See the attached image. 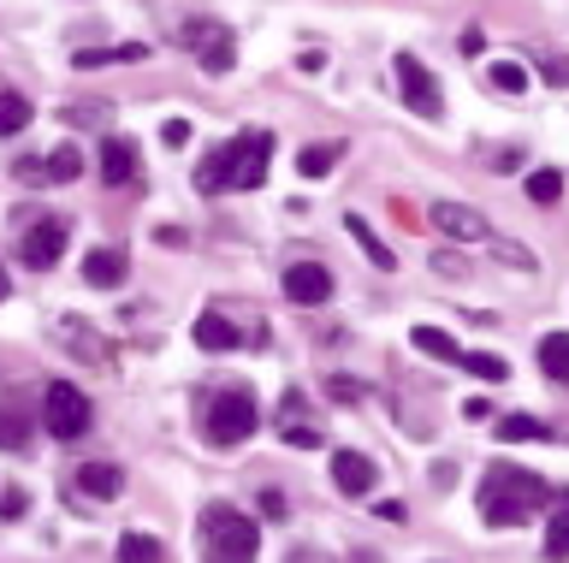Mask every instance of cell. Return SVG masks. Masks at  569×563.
<instances>
[{"label":"cell","mask_w":569,"mask_h":563,"mask_svg":"<svg viewBox=\"0 0 569 563\" xmlns=\"http://www.w3.org/2000/svg\"><path fill=\"white\" fill-rule=\"evenodd\" d=\"M475 499H480V516H487V528H516V522L540 516V510L551 504V487H546L534 469L492 463L487 474H480Z\"/></svg>","instance_id":"cell-1"},{"label":"cell","mask_w":569,"mask_h":563,"mask_svg":"<svg viewBox=\"0 0 569 563\" xmlns=\"http://www.w3.org/2000/svg\"><path fill=\"white\" fill-rule=\"evenodd\" d=\"M267 161H273V136L267 131H237L232 143H220L209 161L196 166V184L209 196L220 191H255L267 178Z\"/></svg>","instance_id":"cell-2"},{"label":"cell","mask_w":569,"mask_h":563,"mask_svg":"<svg viewBox=\"0 0 569 563\" xmlns=\"http://www.w3.org/2000/svg\"><path fill=\"white\" fill-rule=\"evenodd\" d=\"M255 552H262L255 516H244L232 504L202 510V563H255Z\"/></svg>","instance_id":"cell-3"},{"label":"cell","mask_w":569,"mask_h":563,"mask_svg":"<svg viewBox=\"0 0 569 563\" xmlns=\"http://www.w3.org/2000/svg\"><path fill=\"white\" fill-rule=\"evenodd\" d=\"M255 421H262V409H255V391L250 386H226L209 403V439H214L220 451L244 446V439L255 433Z\"/></svg>","instance_id":"cell-4"},{"label":"cell","mask_w":569,"mask_h":563,"mask_svg":"<svg viewBox=\"0 0 569 563\" xmlns=\"http://www.w3.org/2000/svg\"><path fill=\"white\" fill-rule=\"evenodd\" d=\"M90 421H95V409H90V398H83L72 380H48V391H42V428L48 433L54 439H83Z\"/></svg>","instance_id":"cell-5"},{"label":"cell","mask_w":569,"mask_h":563,"mask_svg":"<svg viewBox=\"0 0 569 563\" xmlns=\"http://www.w3.org/2000/svg\"><path fill=\"white\" fill-rule=\"evenodd\" d=\"M184 48L202 60V72H214V78L237 65V37L226 24H214V19H190L184 24Z\"/></svg>","instance_id":"cell-6"},{"label":"cell","mask_w":569,"mask_h":563,"mask_svg":"<svg viewBox=\"0 0 569 563\" xmlns=\"http://www.w3.org/2000/svg\"><path fill=\"white\" fill-rule=\"evenodd\" d=\"M398 83H404V108L409 113H421V119H439L445 113L439 83H434V72H427L416 54H398Z\"/></svg>","instance_id":"cell-7"},{"label":"cell","mask_w":569,"mask_h":563,"mask_svg":"<svg viewBox=\"0 0 569 563\" xmlns=\"http://www.w3.org/2000/svg\"><path fill=\"white\" fill-rule=\"evenodd\" d=\"M19 255H24V267L48 273L65 255V219H37V226L19 237Z\"/></svg>","instance_id":"cell-8"},{"label":"cell","mask_w":569,"mask_h":563,"mask_svg":"<svg viewBox=\"0 0 569 563\" xmlns=\"http://www.w3.org/2000/svg\"><path fill=\"white\" fill-rule=\"evenodd\" d=\"M434 232H445V237H457V244H487V237H492V226H487V214L463 208V202H434Z\"/></svg>","instance_id":"cell-9"},{"label":"cell","mask_w":569,"mask_h":563,"mask_svg":"<svg viewBox=\"0 0 569 563\" xmlns=\"http://www.w3.org/2000/svg\"><path fill=\"white\" fill-rule=\"evenodd\" d=\"M285 297H291V303H303V309L326 303V297H333V267H321V262L285 267Z\"/></svg>","instance_id":"cell-10"},{"label":"cell","mask_w":569,"mask_h":563,"mask_svg":"<svg viewBox=\"0 0 569 563\" xmlns=\"http://www.w3.org/2000/svg\"><path fill=\"white\" fill-rule=\"evenodd\" d=\"M333 481H338V492L362 499V492H374L379 469H374V457H362V451H333Z\"/></svg>","instance_id":"cell-11"},{"label":"cell","mask_w":569,"mask_h":563,"mask_svg":"<svg viewBox=\"0 0 569 563\" xmlns=\"http://www.w3.org/2000/svg\"><path fill=\"white\" fill-rule=\"evenodd\" d=\"M12 173L24 184H65V178L83 173V161H78V149H60V155H48V161H19Z\"/></svg>","instance_id":"cell-12"},{"label":"cell","mask_w":569,"mask_h":563,"mask_svg":"<svg viewBox=\"0 0 569 563\" xmlns=\"http://www.w3.org/2000/svg\"><path fill=\"white\" fill-rule=\"evenodd\" d=\"M78 492L83 499H119V492H125V469L119 463H83L78 469Z\"/></svg>","instance_id":"cell-13"},{"label":"cell","mask_w":569,"mask_h":563,"mask_svg":"<svg viewBox=\"0 0 569 563\" xmlns=\"http://www.w3.org/2000/svg\"><path fill=\"white\" fill-rule=\"evenodd\" d=\"M119 279H125V249H90V255H83V285L113 291Z\"/></svg>","instance_id":"cell-14"},{"label":"cell","mask_w":569,"mask_h":563,"mask_svg":"<svg viewBox=\"0 0 569 563\" xmlns=\"http://www.w3.org/2000/svg\"><path fill=\"white\" fill-rule=\"evenodd\" d=\"M136 178V149L125 136H108L101 143V184H131Z\"/></svg>","instance_id":"cell-15"},{"label":"cell","mask_w":569,"mask_h":563,"mask_svg":"<svg viewBox=\"0 0 569 563\" xmlns=\"http://www.w3.org/2000/svg\"><path fill=\"white\" fill-rule=\"evenodd\" d=\"M344 232L356 237V249L368 255V262H374L379 273H392V267H398V255H392L386 244H379V232H374V226H368V219H362V214H344Z\"/></svg>","instance_id":"cell-16"},{"label":"cell","mask_w":569,"mask_h":563,"mask_svg":"<svg viewBox=\"0 0 569 563\" xmlns=\"http://www.w3.org/2000/svg\"><path fill=\"white\" fill-rule=\"evenodd\" d=\"M30 446V416L19 398H0V451H24Z\"/></svg>","instance_id":"cell-17"},{"label":"cell","mask_w":569,"mask_h":563,"mask_svg":"<svg viewBox=\"0 0 569 563\" xmlns=\"http://www.w3.org/2000/svg\"><path fill=\"white\" fill-rule=\"evenodd\" d=\"M143 42H119V48H78V72H95V65H119V60H143Z\"/></svg>","instance_id":"cell-18"},{"label":"cell","mask_w":569,"mask_h":563,"mask_svg":"<svg viewBox=\"0 0 569 563\" xmlns=\"http://www.w3.org/2000/svg\"><path fill=\"white\" fill-rule=\"evenodd\" d=\"M196 345L202 350H237V327L226 315H202L196 320Z\"/></svg>","instance_id":"cell-19"},{"label":"cell","mask_w":569,"mask_h":563,"mask_svg":"<svg viewBox=\"0 0 569 563\" xmlns=\"http://www.w3.org/2000/svg\"><path fill=\"white\" fill-rule=\"evenodd\" d=\"M492 433L505 439V446H516V439H551V428H546V421L522 416V409H516V416H505V421H492Z\"/></svg>","instance_id":"cell-20"},{"label":"cell","mask_w":569,"mask_h":563,"mask_svg":"<svg viewBox=\"0 0 569 563\" xmlns=\"http://www.w3.org/2000/svg\"><path fill=\"white\" fill-rule=\"evenodd\" d=\"M119 563H166V545L154 534H125L119 540Z\"/></svg>","instance_id":"cell-21"},{"label":"cell","mask_w":569,"mask_h":563,"mask_svg":"<svg viewBox=\"0 0 569 563\" xmlns=\"http://www.w3.org/2000/svg\"><path fill=\"white\" fill-rule=\"evenodd\" d=\"M540 368L551 373V380H563V386H569V332L540 338Z\"/></svg>","instance_id":"cell-22"},{"label":"cell","mask_w":569,"mask_h":563,"mask_svg":"<svg viewBox=\"0 0 569 563\" xmlns=\"http://www.w3.org/2000/svg\"><path fill=\"white\" fill-rule=\"evenodd\" d=\"M463 368H469L475 380H487V386L510 380V362H505V356H492V350H463Z\"/></svg>","instance_id":"cell-23"},{"label":"cell","mask_w":569,"mask_h":563,"mask_svg":"<svg viewBox=\"0 0 569 563\" xmlns=\"http://www.w3.org/2000/svg\"><path fill=\"white\" fill-rule=\"evenodd\" d=\"M30 125V101L19 90H0V136H19Z\"/></svg>","instance_id":"cell-24"},{"label":"cell","mask_w":569,"mask_h":563,"mask_svg":"<svg viewBox=\"0 0 569 563\" xmlns=\"http://www.w3.org/2000/svg\"><path fill=\"white\" fill-rule=\"evenodd\" d=\"M409 338H416V350H421V356H434V362H463V350H457L439 327H416Z\"/></svg>","instance_id":"cell-25"},{"label":"cell","mask_w":569,"mask_h":563,"mask_svg":"<svg viewBox=\"0 0 569 563\" xmlns=\"http://www.w3.org/2000/svg\"><path fill=\"white\" fill-rule=\"evenodd\" d=\"M546 557L551 563H569V492H563L558 516H551V528H546Z\"/></svg>","instance_id":"cell-26"},{"label":"cell","mask_w":569,"mask_h":563,"mask_svg":"<svg viewBox=\"0 0 569 563\" xmlns=\"http://www.w3.org/2000/svg\"><path fill=\"white\" fill-rule=\"evenodd\" d=\"M78 327H83V320H65L60 338H65V345H72L78 356H83V362H108V345H101V338H83Z\"/></svg>","instance_id":"cell-27"},{"label":"cell","mask_w":569,"mask_h":563,"mask_svg":"<svg viewBox=\"0 0 569 563\" xmlns=\"http://www.w3.org/2000/svg\"><path fill=\"white\" fill-rule=\"evenodd\" d=\"M492 90L522 95V90H528V65H522V60H498V65H492Z\"/></svg>","instance_id":"cell-28"},{"label":"cell","mask_w":569,"mask_h":563,"mask_svg":"<svg viewBox=\"0 0 569 563\" xmlns=\"http://www.w3.org/2000/svg\"><path fill=\"white\" fill-rule=\"evenodd\" d=\"M333 161H338V143L333 149L315 143V149H303V155H297V173L303 178H321V173H333Z\"/></svg>","instance_id":"cell-29"},{"label":"cell","mask_w":569,"mask_h":563,"mask_svg":"<svg viewBox=\"0 0 569 563\" xmlns=\"http://www.w3.org/2000/svg\"><path fill=\"white\" fill-rule=\"evenodd\" d=\"M528 196H534V202H558V196H563V173H551V166H540V173L528 178Z\"/></svg>","instance_id":"cell-30"},{"label":"cell","mask_w":569,"mask_h":563,"mask_svg":"<svg viewBox=\"0 0 569 563\" xmlns=\"http://www.w3.org/2000/svg\"><path fill=\"white\" fill-rule=\"evenodd\" d=\"M498 262H510V267H522V273H534V255H528L522 244H498Z\"/></svg>","instance_id":"cell-31"},{"label":"cell","mask_w":569,"mask_h":563,"mask_svg":"<svg viewBox=\"0 0 569 563\" xmlns=\"http://www.w3.org/2000/svg\"><path fill=\"white\" fill-rule=\"evenodd\" d=\"M72 125H108V108H101V101L95 108H72Z\"/></svg>","instance_id":"cell-32"},{"label":"cell","mask_w":569,"mask_h":563,"mask_svg":"<svg viewBox=\"0 0 569 563\" xmlns=\"http://www.w3.org/2000/svg\"><path fill=\"white\" fill-rule=\"evenodd\" d=\"M161 143H166V149H184V143H190V125H184V119H172V125L161 131Z\"/></svg>","instance_id":"cell-33"},{"label":"cell","mask_w":569,"mask_h":563,"mask_svg":"<svg viewBox=\"0 0 569 563\" xmlns=\"http://www.w3.org/2000/svg\"><path fill=\"white\" fill-rule=\"evenodd\" d=\"M285 439H291V446H303V451H315V446H321V433H315V428H285Z\"/></svg>","instance_id":"cell-34"},{"label":"cell","mask_w":569,"mask_h":563,"mask_svg":"<svg viewBox=\"0 0 569 563\" xmlns=\"http://www.w3.org/2000/svg\"><path fill=\"white\" fill-rule=\"evenodd\" d=\"M457 48H463V54H480V48H487V37H480V30H463Z\"/></svg>","instance_id":"cell-35"},{"label":"cell","mask_w":569,"mask_h":563,"mask_svg":"<svg viewBox=\"0 0 569 563\" xmlns=\"http://www.w3.org/2000/svg\"><path fill=\"white\" fill-rule=\"evenodd\" d=\"M374 516H386V522H404V516H409V510H404L398 499H386V504H379V510H374Z\"/></svg>","instance_id":"cell-36"},{"label":"cell","mask_w":569,"mask_h":563,"mask_svg":"<svg viewBox=\"0 0 569 563\" xmlns=\"http://www.w3.org/2000/svg\"><path fill=\"white\" fill-rule=\"evenodd\" d=\"M262 510H267V516H280V522H285V499H280V492H262Z\"/></svg>","instance_id":"cell-37"},{"label":"cell","mask_w":569,"mask_h":563,"mask_svg":"<svg viewBox=\"0 0 569 563\" xmlns=\"http://www.w3.org/2000/svg\"><path fill=\"white\" fill-rule=\"evenodd\" d=\"M0 303H7V267H0Z\"/></svg>","instance_id":"cell-38"}]
</instances>
